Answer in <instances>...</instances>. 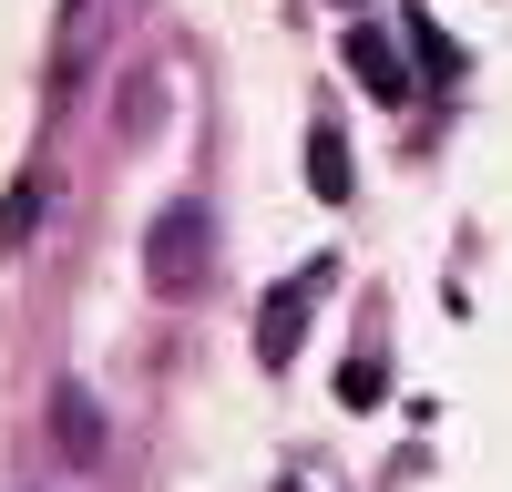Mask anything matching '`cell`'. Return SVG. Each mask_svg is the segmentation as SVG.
Listing matches in <instances>:
<instances>
[{
	"label": "cell",
	"instance_id": "6da1fadb",
	"mask_svg": "<svg viewBox=\"0 0 512 492\" xmlns=\"http://www.w3.org/2000/svg\"><path fill=\"white\" fill-rule=\"evenodd\" d=\"M205 267H216V216H205L195 195H175L154 216V287H164V298H195Z\"/></svg>",
	"mask_w": 512,
	"mask_h": 492
},
{
	"label": "cell",
	"instance_id": "7a4b0ae2",
	"mask_svg": "<svg viewBox=\"0 0 512 492\" xmlns=\"http://www.w3.org/2000/svg\"><path fill=\"white\" fill-rule=\"evenodd\" d=\"M318 287H328V267H297L277 298H267V318H256V359L267 369H287L297 359V339H308V308H318Z\"/></svg>",
	"mask_w": 512,
	"mask_h": 492
},
{
	"label": "cell",
	"instance_id": "3957f363",
	"mask_svg": "<svg viewBox=\"0 0 512 492\" xmlns=\"http://www.w3.org/2000/svg\"><path fill=\"white\" fill-rule=\"evenodd\" d=\"M52 451H62V462H103V410L82 400V390L52 400Z\"/></svg>",
	"mask_w": 512,
	"mask_h": 492
},
{
	"label": "cell",
	"instance_id": "277c9868",
	"mask_svg": "<svg viewBox=\"0 0 512 492\" xmlns=\"http://www.w3.org/2000/svg\"><path fill=\"white\" fill-rule=\"evenodd\" d=\"M349 72L369 82L379 103H410V72H400V52H390V41H379V31H349Z\"/></svg>",
	"mask_w": 512,
	"mask_h": 492
},
{
	"label": "cell",
	"instance_id": "5b68a950",
	"mask_svg": "<svg viewBox=\"0 0 512 492\" xmlns=\"http://www.w3.org/2000/svg\"><path fill=\"white\" fill-rule=\"evenodd\" d=\"M308 185L338 205V195H349V144H338V123H318V134H308Z\"/></svg>",
	"mask_w": 512,
	"mask_h": 492
},
{
	"label": "cell",
	"instance_id": "8992f818",
	"mask_svg": "<svg viewBox=\"0 0 512 492\" xmlns=\"http://www.w3.org/2000/svg\"><path fill=\"white\" fill-rule=\"evenodd\" d=\"M410 41H420V62H431V82H461V52H451V41L420 21V11H410Z\"/></svg>",
	"mask_w": 512,
	"mask_h": 492
},
{
	"label": "cell",
	"instance_id": "52a82bcc",
	"mask_svg": "<svg viewBox=\"0 0 512 492\" xmlns=\"http://www.w3.org/2000/svg\"><path fill=\"white\" fill-rule=\"evenodd\" d=\"M31 216H41V185H21V195H11V205H0V246H11V236H21V226H31Z\"/></svg>",
	"mask_w": 512,
	"mask_h": 492
}]
</instances>
